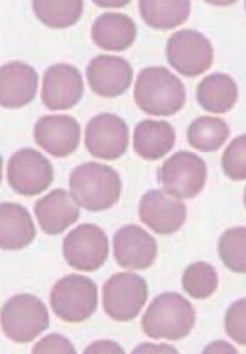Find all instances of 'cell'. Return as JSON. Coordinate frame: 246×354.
<instances>
[{
  "label": "cell",
  "instance_id": "1f68e13d",
  "mask_svg": "<svg viewBox=\"0 0 246 354\" xmlns=\"http://www.w3.org/2000/svg\"><path fill=\"white\" fill-rule=\"evenodd\" d=\"M245 207H246V189H245Z\"/></svg>",
  "mask_w": 246,
  "mask_h": 354
},
{
  "label": "cell",
  "instance_id": "4fadbf2b",
  "mask_svg": "<svg viewBox=\"0 0 246 354\" xmlns=\"http://www.w3.org/2000/svg\"><path fill=\"white\" fill-rule=\"evenodd\" d=\"M139 214L141 222L152 231L161 235L174 234L179 231L186 221V207L183 202L168 195L163 190H150L144 193Z\"/></svg>",
  "mask_w": 246,
  "mask_h": 354
},
{
  "label": "cell",
  "instance_id": "ffe728a7",
  "mask_svg": "<svg viewBox=\"0 0 246 354\" xmlns=\"http://www.w3.org/2000/svg\"><path fill=\"white\" fill-rule=\"evenodd\" d=\"M37 231L29 212L14 202L0 205V248L3 250H20L28 248L35 239Z\"/></svg>",
  "mask_w": 246,
  "mask_h": 354
},
{
  "label": "cell",
  "instance_id": "44dd1931",
  "mask_svg": "<svg viewBox=\"0 0 246 354\" xmlns=\"http://www.w3.org/2000/svg\"><path fill=\"white\" fill-rule=\"evenodd\" d=\"M176 133L165 121L146 120L135 125L134 149L146 160H159L173 149Z\"/></svg>",
  "mask_w": 246,
  "mask_h": 354
},
{
  "label": "cell",
  "instance_id": "9a60e30c",
  "mask_svg": "<svg viewBox=\"0 0 246 354\" xmlns=\"http://www.w3.org/2000/svg\"><path fill=\"white\" fill-rule=\"evenodd\" d=\"M86 77L96 95L113 98L128 91L134 71L131 64L123 57L99 55L89 62Z\"/></svg>",
  "mask_w": 246,
  "mask_h": 354
},
{
  "label": "cell",
  "instance_id": "30bf717a",
  "mask_svg": "<svg viewBox=\"0 0 246 354\" xmlns=\"http://www.w3.org/2000/svg\"><path fill=\"white\" fill-rule=\"evenodd\" d=\"M63 257L68 264L80 272L101 268L108 257L105 232L99 226L90 223L77 226L63 240Z\"/></svg>",
  "mask_w": 246,
  "mask_h": 354
},
{
  "label": "cell",
  "instance_id": "7c38bea8",
  "mask_svg": "<svg viewBox=\"0 0 246 354\" xmlns=\"http://www.w3.org/2000/svg\"><path fill=\"white\" fill-rule=\"evenodd\" d=\"M83 97L80 71L70 64L52 65L44 74L41 100L50 111H68Z\"/></svg>",
  "mask_w": 246,
  "mask_h": 354
},
{
  "label": "cell",
  "instance_id": "d4e9b609",
  "mask_svg": "<svg viewBox=\"0 0 246 354\" xmlns=\"http://www.w3.org/2000/svg\"><path fill=\"white\" fill-rule=\"evenodd\" d=\"M32 8L38 20L53 29L74 26L83 14V2H80V0H74V2H44V0H37V2L32 3Z\"/></svg>",
  "mask_w": 246,
  "mask_h": 354
},
{
  "label": "cell",
  "instance_id": "f1b7e54d",
  "mask_svg": "<svg viewBox=\"0 0 246 354\" xmlns=\"http://www.w3.org/2000/svg\"><path fill=\"white\" fill-rule=\"evenodd\" d=\"M225 332L233 341L246 345V299L234 301L225 315Z\"/></svg>",
  "mask_w": 246,
  "mask_h": 354
},
{
  "label": "cell",
  "instance_id": "3957f363",
  "mask_svg": "<svg viewBox=\"0 0 246 354\" xmlns=\"http://www.w3.org/2000/svg\"><path fill=\"white\" fill-rule=\"evenodd\" d=\"M194 324V306L177 292L159 294L141 319L143 332L154 339H182L189 335Z\"/></svg>",
  "mask_w": 246,
  "mask_h": 354
},
{
  "label": "cell",
  "instance_id": "7402d4cb",
  "mask_svg": "<svg viewBox=\"0 0 246 354\" xmlns=\"http://www.w3.org/2000/svg\"><path fill=\"white\" fill-rule=\"evenodd\" d=\"M237 95L236 82L228 74L215 73L203 79L197 86V101L212 113H225L234 107Z\"/></svg>",
  "mask_w": 246,
  "mask_h": 354
},
{
  "label": "cell",
  "instance_id": "52a82bcc",
  "mask_svg": "<svg viewBox=\"0 0 246 354\" xmlns=\"http://www.w3.org/2000/svg\"><path fill=\"white\" fill-rule=\"evenodd\" d=\"M147 300V283L134 273H116L105 282L103 306L116 322H131L140 314Z\"/></svg>",
  "mask_w": 246,
  "mask_h": 354
},
{
  "label": "cell",
  "instance_id": "d6986e66",
  "mask_svg": "<svg viewBox=\"0 0 246 354\" xmlns=\"http://www.w3.org/2000/svg\"><path fill=\"white\" fill-rule=\"evenodd\" d=\"M135 37H137V26L131 17L125 14L105 12L99 15L92 26L93 43L110 52H122L130 48Z\"/></svg>",
  "mask_w": 246,
  "mask_h": 354
},
{
  "label": "cell",
  "instance_id": "cb8c5ba5",
  "mask_svg": "<svg viewBox=\"0 0 246 354\" xmlns=\"http://www.w3.org/2000/svg\"><path fill=\"white\" fill-rule=\"evenodd\" d=\"M230 136V127L224 120L212 116H200L188 129V142L195 149L212 153L224 145Z\"/></svg>",
  "mask_w": 246,
  "mask_h": 354
},
{
  "label": "cell",
  "instance_id": "5b68a950",
  "mask_svg": "<svg viewBox=\"0 0 246 354\" xmlns=\"http://www.w3.org/2000/svg\"><path fill=\"white\" fill-rule=\"evenodd\" d=\"M0 319L8 338L20 344L35 339L50 324L45 305L30 294H19L8 300L2 308Z\"/></svg>",
  "mask_w": 246,
  "mask_h": 354
},
{
  "label": "cell",
  "instance_id": "8fae6325",
  "mask_svg": "<svg viewBox=\"0 0 246 354\" xmlns=\"http://www.w3.org/2000/svg\"><path fill=\"white\" fill-rule=\"evenodd\" d=\"M84 143L92 156L103 160L122 157L130 143L128 125L113 113H101L88 122Z\"/></svg>",
  "mask_w": 246,
  "mask_h": 354
},
{
  "label": "cell",
  "instance_id": "ba28073f",
  "mask_svg": "<svg viewBox=\"0 0 246 354\" xmlns=\"http://www.w3.org/2000/svg\"><path fill=\"white\" fill-rule=\"evenodd\" d=\"M167 59L176 71L195 77L214 64V47L203 33L185 29L173 33L167 43Z\"/></svg>",
  "mask_w": 246,
  "mask_h": 354
},
{
  "label": "cell",
  "instance_id": "7a4b0ae2",
  "mask_svg": "<svg viewBox=\"0 0 246 354\" xmlns=\"http://www.w3.org/2000/svg\"><path fill=\"white\" fill-rule=\"evenodd\" d=\"M135 103L143 112L154 116H172L185 106L183 83L164 66L144 68L134 88Z\"/></svg>",
  "mask_w": 246,
  "mask_h": 354
},
{
  "label": "cell",
  "instance_id": "6da1fadb",
  "mask_svg": "<svg viewBox=\"0 0 246 354\" xmlns=\"http://www.w3.org/2000/svg\"><path fill=\"white\" fill-rule=\"evenodd\" d=\"M72 199L89 212H104L121 198L122 181L113 167L101 163L77 166L70 176Z\"/></svg>",
  "mask_w": 246,
  "mask_h": 354
},
{
  "label": "cell",
  "instance_id": "d6a6232c",
  "mask_svg": "<svg viewBox=\"0 0 246 354\" xmlns=\"http://www.w3.org/2000/svg\"><path fill=\"white\" fill-rule=\"evenodd\" d=\"M245 8H246V3H245Z\"/></svg>",
  "mask_w": 246,
  "mask_h": 354
},
{
  "label": "cell",
  "instance_id": "484cf974",
  "mask_svg": "<svg viewBox=\"0 0 246 354\" xmlns=\"http://www.w3.org/2000/svg\"><path fill=\"white\" fill-rule=\"evenodd\" d=\"M182 286L192 299H209L218 288L216 270L206 263H194L185 270Z\"/></svg>",
  "mask_w": 246,
  "mask_h": 354
},
{
  "label": "cell",
  "instance_id": "603a6c76",
  "mask_svg": "<svg viewBox=\"0 0 246 354\" xmlns=\"http://www.w3.org/2000/svg\"><path fill=\"white\" fill-rule=\"evenodd\" d=\"M139 10L147 26L158 30H168L181 26L188 20L191 3L143 0L139 3Z\"/></svg>",
  "mask_w": 246,
  "mask_h": 354
},
{
  "label": "cell",
  "instance_id": "2e32d148",
  "mask_svg": "<svg viewBox=\"0 0 246 354\" xmlns=\"http://www.w3.org/2000/svg\"><path fill=\"white\" fill-rule=\"evenodd\" d=\"M35 142L53 157L62 158L75 153L80 145V124L72 116H42L35 125Z\"/></svg>",
  "mask_w": 246,
  "mask_h": 354
},
{
  "label": "cell",
  "instance_id": "5bb4252c",
  "mask_svg": "<svg viewBox=\"0 0 246 354\" xmlns=\"http://www.w3.org/2000/svg\"><path fill=\"white\" fill-rule=\"evenodd\" d=\"M116 263L128 270H144L155 263L158 244L155 239L137 225L123 226L113 239Z\"/></svg>",
  "mask_w": 246,
  "mask_h": 354
},
{
  "label": "cell",
  "instance_id": "ac0fdd59",
  "mask_svg": "<svg viewBox=\"0 0 246 354\" xmlns=\"http://www.w3.org/2000/svg\"><path fill=\"white\" fill-rule=\"evenodd\" d=\"M35 214L42 231L48 235H57L79 221L80 209L68 192L57 189L37 202Z\"/></svg>",
  "mask_w": 246,
  "mask_h": 354
},
{
  "label": "cell",
  "instance_id": "4316f807",
  "mask_svg": "<svg viewBox=\"0 0 246 354\" xmlns=\"http://www.w3.org/2000/svg\"><path fill=\"white\" fill-rule=\"evenodd\" d=\"M219 258L234 273H246V227L227 230L218 243Z\"/></svg>",
  "mask_w": 246,
  "mask_h": 354
},
{
  "label": "cell",
  "instance_id": "277c9868",
  "mask_svg": "<svg viewBox=\"0 0 246 354\" xmlns=\"http://www.w3.org/2000/svg\"><path fill=\"white\" fill-rule=\"evenodd\" d=\"M50 303L54 314L66 323H83L98 306V288L86 276L68 274L56 282Z\"/></svg>",
  "mask_w": 246,
  "mask_h": 354
},
{
  "label": "cell",
  "instance_id": "f546056e",
  "mask_svg": "<svg viewBox=\"0 0 246 354\" xmlns=\"http://www.w3.org/2000/svg\"><path fill=\"white\" fill-rule=\"evenodd\" d=\"M33 353L39 354V353H70L74 354L75 348L74 345L68 341L66 338L61 335H48L47 338L41 339L35 348H33Z\"/></svg>",
  "mask_w": 246,
  "mask_h": 354
},
{
  "label": "cell",
  "instance_id": "83f0119b",
  "mask_svg": "<svg viewBox=\"0 0 246 354\" xmlns=\"http://www.w3.org/2000/svg\"><path fill=\"white\" fill-rule=\"evenodd\" d=\"M223 169L230 180H246V134L236 138L223 156Z\"/></svg>",
  "mask_w": 246,
  "mask_h": 354
},
{
  "label": "cell",
  "instance_id": "9c48e42d",
  "mask_svg": "<svg viewBox=\"0 0 246 354\" xmlns=\"http://www.w3.org/2000/svg\"><path fill=\"white\" fill-rule=\"evenodd\" d=\"M53 166L38 151L32 148L15 153L6 167L11 189L23 196H35L53 183Z\"/></svg>",
  "mask_w": 246,
  "mask_h": 354
},
{
  "label": "cell",
  "instance_id": "e0dca14e",
  "mask_svg": "<svg viewBox=\"0 0 246 354\" xmlns=\"http://www.w3.org/2000/svg\"><path fill=\"white\" fill-rule=\"evenodd\" d=\"M38 89V74L30 65L14 61L0 68V104L20 109L32 103Z\"/></svg>",
  "mask_w": 246,
  "mask_h": 354
},
{
  "label": "cell",
  "instance_id": "8992f818",
  "mask_svg": "<svg viewBox=\"0 0 246 354\" xmlns=\"http://www.w3.org/2000/svg\"><path fill=\"white\" fill-rule=\"evenodd\" d=\"M159 181L164 190L174 198L191 199L206 184L207 167L197 154L181 151L170 157L159 169Z\"/></svg>",
  "mask_w": 246,
  "mask_h": 354
},
{
  "label": "cell",
  "instance_id": "4dcf8cb0",
  "mask_svg": "<svg viewBox=\"0 0 246 354\" xmlns=\"http://www.w3.org/2000/svg\"><path fill=\"white\" fill-rule=\"evenodd\" d=\"M103 351H110V353H123V350L119 347L117 344L112 341H99L92 344L90 347L86 350V353H103Z\"/></svg>",
  "mask_w": 246,
  "mask_h": 354
}]
</instances>
